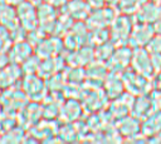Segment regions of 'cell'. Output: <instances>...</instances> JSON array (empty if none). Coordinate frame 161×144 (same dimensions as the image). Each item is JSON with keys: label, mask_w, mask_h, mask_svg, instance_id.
Instances as JSON below:
<instances>
[{"label": "cell", "mask_w": 161, "mask_h": 144, "mask_svg": "<svg viewBox=\"0 0 161 144\" xmlns=\"http://www.w3.org/2000/svg\"><path fill=\"white\" fill-rule=\"evenodd\" d=\"M16 14L19 23H21L24 29L34 30L38 24V13L35 10V5L24 0L21 4L16 6Z\"/></svg>", "instance_id": "1"}, {"label": "cell", "mask_w": 161, "mask_h": 144, "mask_svg": "<svg viewBox=\"0 0 161 144\" xmlns=\"http://www.w3.org/2000/svg\"><path fill=\"white\" fill-rule=\"evenodd\" d=\"M0 24L6 29H16L19 26V19L16 14V9L14 6L0 3Z\"/></svg>", "instance_id": "2"}, {"label": "cell", "mask_w": 161, "mask_h": 144, "mask_svg": "<svg viewBox=\"0 0 161 144\" xmlns=\"http://www.w3.org/2000/svg\"><path fill=\"white\" fill-rule=\"evenodd\" d=\"M161 5L156 4L155 1L153 3H148L145 5H142L140 13H138V16L141 19L142 23H152V21H157L160 18H161V9H160Z\"/></svg>", "instance_id": "3"}, {"label": "cell", "mask_w": 161, "mask_h": 144, "mask_svg": "<svg viewBox=\"0 0 161 144\" xmlns=\"http://www.w3.org/2000/svg\"><path fill=\"white\" fill-rule=\"evenodd\" d=\"M152 33H153L152 28L148 26L147 23H142V25H140V26H137L135 29V31L131 35V38L136 40L137 45H145L151 40Z\"/></svg>", "instance_id": "4"}, {"label": "cell", "mask_w": 161, "mask_h": 144, "mask_svg": "<svg viewBox=\"0 0 161 144\" xmlns=\"http://www.w3.org/2000/svg\"><path fill=\"white\" fill-rule=\"evenodd\" d=\"M31 48L29 46V43L25 41H20L16 43L15 46L11 50V54L9 55V59L13 61H25L29 58V53H30Z\"/></svg>", "instance_id": "5"}, {"label": "cell", "mask_w": 161, "mask_h": 144, "mask_svg": "<svg viewBox=\"0 0 161 144\" xmlns=\"http://www.w3.org/2000/svg\"><path fill=\"white\" fill-rule=\"evenodd\" d=\"M127 23H128V19L127 18H118L113 23L114 24V31L113 33H116V40L118 43L121 40H126V36L128 35V34H126V33L130 31L128 29H126V24Z\"/></svg>", "instance_id": "6"}, {"label": "cell", "mask_w": 161, "mask_h": 144, "mask_svg": "<svg viewBox=\"0 0 161 144\" xmlns=\"http://www.w3.org/2000/svg\"><path fill=\"white\" fill-rule=\"evenodd\" d=\"M15 66H8L6 69L0 70V86H9L16 79Z\"/></svg>", "instance_id": "7"}, {"label": "cell", "mask_w": 161, "mask_h": 144, "mask_svg": "<svg viewBox=\"0 0 161 144\" xmlns=\"http://www.w3.org/2000/svg\"><path fill=\"white\" fill-rule=\"evenodd\" d=\"M11 41V35L6 31V28H0V53H4L5 51V46L4 44H9Z\"/></svg>", "instance_id": "8"}, {"label": "cell", "mask_w": 161, "mask_h": 144, "mask_svg": "<svg viewBox=\"0 0 161 144\" xmlns=\"http://www.w3.org/2000/svg\"><path fill=\"white\" fill-rule=\"evenodd\" d=\"M135 59H136L135 61H140V63H145V61H148V59H146L145 61H143V60H141V55H140V53L135 55ZM136 69H137L138 71H145V69H146V68H145V65H143V64H140V65H138Z\"/></svg>", "instance_id": "9"}, {"label": "cell", "mask_w": 161, "mask_h": 144, "mask_svg": "<svg viewBox=\"0 0 161 144\" xmlns=\"http://www.w3.org/2000/svg\"><path fill=\"white\" fill-rule=\"evenodd\" d=\"M24 0H0V3L3 4H8V5H11V6H18L19 4H21Z\"/></svg>", "instance_id": "10"}, {"label": "cell", "mask_w": 161, "mask_h": 144, "mask_svg": "<svg viewBox=\"0 0 161 144\" xmlns=\"http://www.w3.org/2000/svg\"><path fill=\"white\" fill-rule=\"evenodd\" d=\"M155 31H157L158 35H161V18L157 21H155Z\"/></svg>", "instance_id": "11"}, {"label": "cell", "mask_w": 161, "mask_h": 144, "mask_svg": "<svg viewBox=\"0 0 161 144\" xmlns=\"http://www.w3.org/2000/svg\"><path fill=\"white\" fill-rule=\"evenodd\" d=\"M26 1H29V3H31L33 5L38 6V5H40V4H42V1H43V0H26Z\"/></svg>", "instance_id": "12"}, {"label": "cell", "mask_w": 161, "mask_h": 144, "mask_svg": "<svg viewBox=\"0 0 161 144\" xmlns=\"http://www.w3.org/2000/svg\"><path fill=\"white\" fill-rule=\"evenodd\" d=\"M156 4H158V5H161V0H153Z\"/></svg>", "instance_id": "13"}]
</instances>
